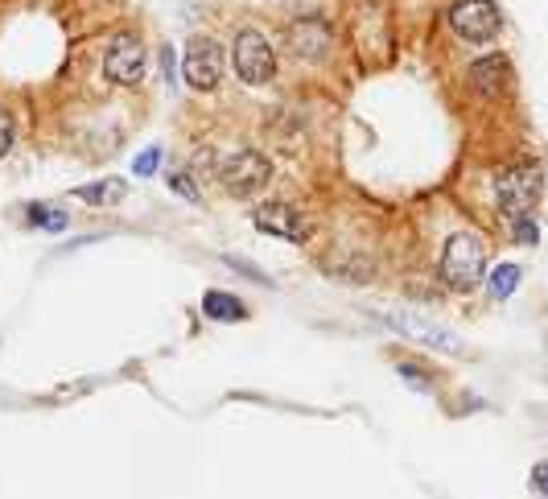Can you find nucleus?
Returning a JSON list of instances; mask_svg holds the SVG:
<instances>
[{
    "label": "nucleus",
    "instance_id": "1",
    "mask_svg": "<svg viewBox=\"0 0 548 499\" xmlns=\"http://www.w3.org/2000/svg\"><path fill=\"white\" fill-rule=\"evenodd\" d=\"M483 269H487V248L478 236L470 231H458V236L445 240V252H441V281L458 289V293H470L478 281H483Z\"/></svg>",
    "mask_w": 548,
    "mask_h": 499
},
{
    "label": "nucleus",
    "instance_id": "2",
    "mask_svg": "<svg viewBox=\"0 0 548 499\" xmlns=\"http://www.w3.org/2000/svg\"><path fill=\"white\" fill-rule=\"evenodd\" d=\"M540 186H544L540 165H511V170H503V174L495 178V203H499L503 215L524 219V215L536 207Z\"/></svg>",
    "mask_w": 548,
    "mask_h": 499
},
{
    "label": "nucleus",
    "instance_id": "3",
    "mask_svg": "<svg viewBox=\"0 0 548 499\" xmlns=\"http://www.w3.org/2000/svg\"><path fill=\"white\" fill-rule=\"evenodd\" d=\"M384 322H388V326H396L400 335H408V339L425 343L429 351L462 355V339L454 335V330H445L441 322H433V318H425V314H417V310H400V306H392V310H384Z\"/></svg>",
    "mask_w": 548,
    "mask_h": 499
},
{
    "label": "nucleus",
    "instance_id": "4",
    "mask_svg": "<svg viewBox=\"0 0 548 499\" xmlns=\"http://www.w3.org/2000/svg\"><path fill=\"white\" fill-rule=\"evenodd\" d=\"M219 178H223V186H227L235 198H252L256 190H264V186H268V178H272V165H268V157H264V153L244 149V153H235V157H227V161H223Z\"/></svg>",
    "mask_w": 548,
    "mask_h": 499
},
{
    "label": "nucleus",
    "instance_id": "5",
    "mask_svg": "<svg viewBox=\"0 0 548 499\" xmlns=\"http://www.w3.org/2000/svg\"><path fill=\"white\" fill-rule=\"evenodd\" d=\"M450 25L466 42H491L499 33V25H503V17H499V9L491 5V0H458V5L450 9Z\"/></svg>",
    "mask_w": 548,
    "mask_h": 499
},
{
    "label": "nucleus",
    "instance_id": "6",
    "mask_svg": "<svg viewBox=\"0 0 548 499\" xmlns=\"http://www.w3.org/2000/svg\"><path fill=\"white\" fill-rule=\"evenodd\" d=\"M231 58H235V71H239V79H244V83H268L272 71H277V54H272V46L260 38L256 29L239 33Z\"/></svg>",
    "mask_w": 548,
    "mask_h": 499
},
{
    "label": "nucleus",
    "instance_id": "7",
    "mask_svg": "<svg viewBox=\"0 0 548 499\" xmlns=\"http://www.w3.org/2000/svg\"><path fill=\"white\" fill-rule=\"evenodd\" d=\"M182 71H186V83H190L194 91H215L219 79H223V50H219V42L194 38V42L186 46Z\"/></svg>",
    "mask_w": 548,
    "mask_h": 499
},
{
    "label": "nucleus",
    "instance_id": "8",
    "mask_svg": "<svg viewBox=\"0 0 548 499\" xmlns=\"http://www.w3.org/2000/svg\"><path fill=\"white\" fill-rule=\"evenodd\" d=\"M104 75L116 87H132L136 79H141L145 75V46H141V38L120 33V38L112 42V50L104 54Z\"/></svg>",
    "mask_w": 548,
    "mask_h": 499
},
{
    "label": "nucleus",
    "instance_id": "9",
    "mask_svg": "<svg viewBox=\"0 0 548 499\" xmlns=\"http://www.w3.org/2000/svg\"><path fill=\"white\" fill-rule=\"evenodd\" d=\"M252 223H256L260 231H268V236H281V240H305V236H310L305 219H301L293 207H285V203H264V207H256Z\"/></svg>",
    "mask_w": 548,
    "mask_h": 499
},
{
    "label": "nucleus",
    "instance_id": "10",
    "mask_svg": "<svg viewBox=\"0 0 548 499\" xmlns=\"http://www.w3.org/2000/svg\"><path fill=\"white\" fill-rule=\"evenodd\" d=\"M470 83L483 91V95H503L511 87V62L503 54H491V58H478L470 66Z\"/></svg>",
    "mask_w": 548,
    "mask_h": 499
},
{
    "label": "nucleus",
    "instance_id": "11",
    "mask_svg": "<svg viewBox=\"0 0 548 499\" xmlns=\"http://www.w3.org/2000/svg\"><path fill=\"white\" fill-rule=\"evenodd\" d=\"M285 38H289V46L301 54V58H322L326 54V46H330V33H326V25L322 21H297L289 33H285Z\"/></svg>",
    "mask_w": 548,
    "mask_h": 499
},
{
    "label": "nucleus",
    "instance_id": "12",
    "mask_svg": "<svg viewBox=\"0 0 548 499\" xmlns=\"http://www.w3.org/2000/svg\"><path fill=\"white\" fill-rule=\"evenodd\" d=\"M202 314L215 318V322H244L248 306L239 302V297H231V293H207V297H202Z\"/></svg>",
    "mask_w": 548,
    "mask_h": 499
},
{
    "label": "nucleus",
    "instance_id": "13",
    "mask_svg": "<svg viewBox=\"0 0 548 499\" xmlns=\"http://www.w3.org/2000/svg\"><path fill=\"white\" fill-rule=\"evenodd\" d=\"M520 281H524V269H520V264H499V269L491 273V281H487V289H491L495 302H503V297H511V293L520 289Z\"/></svg>",
    "mask_w": 548,
    "mask_h": 499
},
{
    "label": "nucleus",
    "instance_id": "14",
    "mask_svg": "<svg viewBox=\"0 0 548 499\" xmlns=\"http://www.w3.org/2000/svg\"><path fill=\"white\" fill-rule=\"evenodd\" d=\"M25 223L29 227H42V231H66V211H54V207H38L33 203L25 211Z\"/></svg>",
    "mask_w": 548,
    "mask_h": 499
},
{
    "label": "nucleus",
    "instance_id": "15",
    "mask_svg": "<svg viewBox=\"0 0 548 499\" xmlns=\"http://www.w3.org/2000/svg\"><path fill=\"white\" fill-rule=\"evenodd\" d=\"M75 194L83 198V203H116V198L124 194V182L112 178V182H99V186H79Z\"/></svg>",
    "mask_w": 548,
    "mask_h": 499
},
{
    "label": "nucleus",
    "instance_id": "16",
    "mask_svg": "<svg viewBox=\"0 0 548 499\" xmlns=\"http://www.w3.org/2000/svg\"><path fill=\"white\" fill-rule=\"evenodd\" d=\"M511 236H516L520 244H536V240H540V227H536L528 215H524V219H511Z\"/></svg>",
    "mask_w": 548,
    "mask_h": 499
},
{
    "label": "nucleus",
    "instance_id": "17",
    "mask_svg": "<svg viewBox=\"0 0 548 499\" xmlns=\"http://www.w3.org/2000/svg\"><path fill=\"white\" fill-rule=\"evenodd\" d=\"M157 165H161V149H145L132 170H136V178H149V174H157Z\"/></svg>",
    "mask_w": 548,
    "mask_h": 499
},
{
    "label": "nucleus",
    "instance_id": "18",
    "mask_svg": "<svg viewBox=\"0 0 548 499\" xmlns=\"http://www.w3.org/2000/svg\"><path fill=\"white\" fill-rule=\"evenodd\" d=\"M532 491H536L540 499H548V458L532 467Z\"/></svg>",
    "mask_w": 548,
    "mask_h": 499
},
{
    "label": "nucleus",
    "instance_id": "19",
    "mask_svg": "<svg viewBox=\"0 0 548 499\" xmlns=\"http://www.w3.org/2000/svg\"><path fill=\"white\" fill-rule=\"evenodd\" d=\"M13 149V120H9V112L0 108V157H5Z\"/></svg>",
    "mask_w": 548,
    "mask_h": 499
},
{
    "label": "nucleus",
    "instance_id": "20",
    "mask_svg": "<svg viewBox=\"0 0 548 499\" xmlns=\"http://www.w3.org/2000/svg\"><path fill=\"white\" fill-rule=\"evenodd\" d=\"M174 190H178L182 198H198V190L190 186V178H186V174H174Z\"/></svg>",
    "mask_w": 548,
    "mask_h": 499
}]
</instances>
